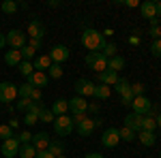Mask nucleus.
<instances>
[{
    "label": "nucleus",
    "instance_id": "1",
    "mask_svg": "<svg viewBox=\"0 0 161 158\" xmlns=\"http://www.w3.org/2000/svg\"><path fill=\"white\" fill-rule=\"evenodd\" d=\"M82 45L90 51H95V54H101L103 49H105V37L101 34L99 30H95V28H86L84 32H82Z\"/></svg>",
    "mask_w": 161,
    "mask_h": 158
},
{
    "label": "nucleus",
    "instance_id": "2",
    "mask_svg": "<svg viewBox=\"0 0 161 158\" xmlns=\"http://www.w3.org/2000/svg\"><path fill=\"white\" fill-rule=\"evenodd\" d=\"M86 64L88 69H92L95 73H103V71H108V58L103 56V54H95V51H90L86 56Z\"/></svg>",
    "mask_w": 161,
    "mask_h": 158
},
{
    "label": "nucleus",
    "instance_id": "3",
    "mask_svg": "<svg viewBox=\"0 0 161 158\" xmlns=\"http://www.w3.org/2000/svg\"><path fill=\"white\" fill-rule=\"evenodd\" d=\"M73 120L69 118V115H58L56 120H54V130H56V135L58 137H69L71 135V130H73Z\"/></svg>",
    "mask_w": 161,
    "mask_h": 158
},
{
    "label": "nucleus",
    "instance_id": "4",
    "mask_svg": "<svg viewBox=\"0 0 161 158\" xmlns=\"http://www.w3.org/2000/svg\"><path fill=\"white\" fill-rule=\"evenodd\" d=\"M17 98V85L11 81H2L0 84V103H13Z\"/></svg>",
    "mask_w": 161,
    "mask_h": 158
},
{
    "label": "nucleus",
    "instance_id": "5",
    "mask_svg": "<svg viewBox=\"0 0 161 158\" xmlns=\"http://www.w3.org/2000/svg\"><path fill=\"white\" fill-rule=\"evenodd\" d=\"M4 37H7V45H11V49H22L26 43H28V41H26V34L22 30H11V32H7Z\"/></svg>",
    "mask_w": 161,
    "mask_h": 158
},
{
    "label": "nucleus",
    "instance_id": "6",
    "mask_svg": "<svg viewBox=\"0 0 161 158\" xmlns=\"http://www.w3.org/2000/svg\"><path fill=\"white\" fill-rule=\"evenodd\" d=\"M131 107H133V113H140V115H146L153 111V103H150L146 96H133L131 100Z\"/></svg>",
    "mask_w": 161,
    "mask_h": 158
},
{
    "label": "nucleus",
    "instance_id": "7",
    "mask_svg": "<svg viewBox=\"0 0 161 158\" xmlns=\"http://www.w3.org/2000/svg\"><path fill=\"white\" fill-rule=\"evenodd\" d=\"M101 143H103V147H116L118 145V143H120V133H118V128H108V130H103Z\"/></svg>",
    "mask_w": 161,
    "mask_h": 158
},
{
    "label": "nucleus",
    "instance_id": "8",
    "mask_svg": "<svg viewBox=\"0 0 161 158\" xmlns=\"http://www.w3.org/2000/svg\"><path fill=\"white\" fill-rule=\"evenodd\" d=\"M73 88H75V92H77V96L86 98V96H92L95 94V88L97 85L92 84V81H88V79H77Z\"/></svg>",
    "mask_w": 161,
    "mask_h": 158
},
{
    "label": "nucleus",
    "instance_id": "9",
    "mask_svg": "<svg viewBox=\"0 0 161 158\" xmlns=\"http://www.w3.org/2000/svg\"><path fill=\"white\" fill-rule=\"evenodd\" d=\"M19 147H22V143L17 141V137H11L7 141H2V156H7V158L17 156L19 154Z\"/></svg>",
    "mask_w": 161,
    "mask_h": 158
},
{
    "label": "nucleus",
    "instance_id": "10",
    "mask_svg": "<svg viewBox=\"0 0 161 158\" xmlns=\"http://www.w3.org/2000/svg\"><path fill=\"white\" fill-rule=\"evenodd\" d=\"M50 135L47 133H37V135H32V141H30V143H32V147H35V150H37V152H45V150H47V147H50Z\"/></svg>",
    "mask_w": 161,
    "mask_h": 158
},
{
    "label": "nucleus",
    "instance_id": "11",
    "mask_svg": "<svg viewBox=\"0 0 161 158\" xmlns=\"http://www.w3.org/2000/svg\"><path fill=\"white\" fill-rule=\"evenodd\" d=\"M28 84L32 85V88H37V90H41V88H45V85L50 84V77H47V73L35 71V73L28 77Z\"/></svg>",
    "mask_w": 161,
    "mask_h": 158
},
{
    "label": "nucleus",
    "instance_id": "12",
    "mask_svg": "<svg viewBox=\"0 0 161 158\" xmlns=\"http://www.w3.org/2000/svg\"><path fill=\"white\" fill-rule=\"evenodd\" d=\"M50 58H52L54 64H62L64 60H69V47H64V45H56V47H52Z\"/></svg>",
    "mask_w": 161,
    "mask_h": 158
},
{
    "label": "nucleus",
    "instance_id": "13",
    "mask_svg": "<svg viewBox=\"0 0 161 158\" xmlns=\"http://www.w3.org/2000/svg\"><path fill=\"white\" fill-rule=\"evenodd\" d=\"M142 118L144 115H140V113H129L127 118H125V128H129V130H133V133H140L142 130Z\"/></svg>",
    "mask_w": 161,
    "mask_h": 158
},
{
    "label": "nucleus",
    "instance_id": "14",
    "mask_svg": "<svg viewBox=\"0 0 161 158\" xmlns=\"http://www.w3.org/2000/svg\"><path fill=\"white\" fill-rule=\"evenodd\" d=\"M69 109H71V113H86L88 111V103H86V98H82V96H73L71 100H69Z\"/></svg>",
    "mask_w": 161,
    "mask_h": 158
},
{
    "label": "nucleus",
    "instance_id": "15",
    "mask_svg": "<svg viewBox=\"0 0 161 158\" xmlns=\"http://www.w3.org/2000/svg\"><path fill=\"white\" fill-rule=\"evenodd\" d=\"M140 11H142V17H146L148 22H153V19H159V17H157V9H155V2H153V0L142 2V4H140Z\"/></svg>",
    "mask_w": 161,
    "mask_h": 158
},
{
    "label": "nucleus",
    "instance_id": "16",
    "mask_svg": "<svg viewBox=\"0 0 161 158\" xmlns=\"http://www.w3.org/2000/svg\"><path fill=\"white\" fill-rule=\"evenodd\" d=\"M28 34H30V38H43V34H45V28H43V24L39 22V19H32L30 24H28Z\"/></svg>",
    "mask_w": 161,
    "mask_h": 158
},
{
    "label": "nucleus",
    "instance_id": "17",
    "mask_svg": "<svg viewBox=\"0 0 161 158\" xmlns=\"http://www.w3.org/2000/svg\"><path fill=\"white\" fill-rule=\"evenodd\" d=\"M97 75H99V84L108 85V88L118 81V73H114V71H110V69H108V71H103V73H97Z\"/></svg>",
    "mask_w": 161,
    "mask_h": 158
},
{
    "label": "nucleus",
    "instance_id": "18",
    "mask_svg": "<svg viewBox=\"0 0 161 158\" xmlns=\"http://www.w3.org/2000/svg\"><path fill=\"white\" fill-rule=\"evenodd\" d=\"M32 66H35V71L45 73V71L52 66V58H50V56H37V58H35V62H32Z\"/></svg>",
    "mask_w": 161,
    "mask_h": 158
},
{
    "label": "nucleus",
    "instance_id": "19",
    "mask_svg": "<svg viewBox=\"0 0 161 158\" xmlns=\"http://www.w3.org/2000/svg\"><path fill=\"white\" fill-rule=\"evenodd\" d=\"M67 111H69V100H64V98H58L54 105H52V113L58 118V115H67Z\"/></svg>",
    "mask_w": 161,
    "mask_h": 158
},
{
    "label": "nucleus",
    "instance_id": "20",
    "mask_svg": "<svg viewBox=\"0 0 161 158\" xmlns=\"http://www.w3.org/2000/svg\"><path fill=\"white\" fill-rule=\"evenodd\" d=\"M4 62H7L9 66H19V62H22V54H19V49H11V51H7V54H4Z\"/></svg>",
    "mask_w": 161,
    "mask_h": 158
},
{
    "label": "nucleus",
    "instance_id": "21",
    "mask_svg": "<svg viewBox=\"0 0 161 158\" xmlns=\"http://www.w3.org/2000/svg\"><path fill=\"white\" fill-rule=\"evenodd\" d=\"M92 130H95V122L90 120V118H86L84 122H80V124H77V133L82 135V137H88Z\"/></svg>",
    "mask_w": 161,
    "mask_h": 158
},
{
    "label": "nucleus",
    "instance_id": "22",
    "mask_svg": "<svg viewBox=\"0 0 161 158\" xmlns=\"http://www.w3.org/2000/svg\"><path fill=\"white\" fill-rule=\"evenodd\" d=\"M136 137L140 139V143H142V145H146V147L155 145V133H150V130H140Z\"/></svg>",
    "mask_w": 161,
    "mask_h": 158
},
{
    "label": "nucleus",
    "instance_id": "23",
    "mask_svg": "<svg viewBox=\"0 0 161 158\" xmlns=\"http://www.w3.org/2000/svg\"><path fill=\"white\" fill-rule=\"evenodd\" d=\"M123 66H125V58H123V56H114V58H110V60H108V69H110V71H114V73L123 71Z\"/></svg>",
    "mask_w": 161,
    "mask_h": 158
},
{
    "label": "nucleus",
    "instance_id": "24",
    "mask_svg": "<svg viewBox=\"0 0 161 158\" xmlns=\"http://www.w3.org/2000/svg\"><path fill=\"white\" fill-rule=\"evenodd\" d=\"M155 128H157V120H155V115H144V118H142V130H150V133H155Z\"/></svg>",
    "mask_w": 161,
    "mask_h": 158
},
{
    "label": "nucleus",
    "instance_id": "25",
    "mask_svg": "<svg viewBox=\"0 0 161 158\" xmlns=\"http://www.w3.org/2000/svg\"><path fill=\"white\" fill-rule=\"evenodd\" d=\"M110 94H112V90L110 88H108V85H97V88H95V94H92V96L95 98H99V100H105V98H110Z\"/></svg>",
    "mask_w": 161,
    "mask_h": 158
},
{
    "label": "nucleus",
    "instance_id": "26",
    "mask_svg": "<svg viewBox=\"0 0 161 158\" xmlns=\"http://www.w3.org/2000/svg\"><path fill=\"white\" fill-rule=\"evenodd\" d=\"M47 152L54 154V156H62V154H64V143H62V141H50Z\"/></svg>",
    "mask_w": 161,
    "mask_h": 158
},
{
    "label": "nucleus",
    "instance_id": "27",
    "mask_svg": "<svg viewBox=\"0 0 161 158\" xmlns=\"http://www.w3.org/2000/svg\"><path fill=\"white\" fill-rule=\"evenodd\" d=\"M19 158H37V150L32 147V143L19 147Z\"/></svg>",
    "mask_w": 161,
    "mask_h": 158
},
{
    "label": "nucleus",
    "instance_id": "28",
    "mask_svg": "<svg viewBox=\"0 0 161 158\" xmlns=\"http://www.w3.org/2000/svg\"><path fill=\"white\" fill-rule=\"evenodd\" d=\"M17 69H19V73L24 75V77H30V75L35 73V66H32V62H28V60H22Z\"/></svg>",
    "mask_w": 161,
    "mask_h": 158
},
{
    "label": "nucleus",
    "instance_id": "29",
    "mask_svg": "<svg viewBox=\"0 0 161 158\" xmlns=\"http://www.w3.org/2000/svg\"><path fill=\"white\" fill-rule=\"evenodd\" d=\"M0 9H2V13H7V15H13V13L17 11V2L15 0H4L0 4Z\"/></svg>",
    "mask_w": 161,
    "mask_h": 158
},
{
    "label": "nucleus",
    "instance_id": "30",
    "mask_svg": "<svg viewBox=\"0 0 161 158\" xmlns=\"http://www.w3.org/2000/svg\"><path fill=\"white\" fill-rule=\"evenodd\" d=\"M114 90H116L118 94H125V92H129V90H131V84H129L127 79H123V77H120V79L114 84Z\"/></svg>",
    "mask_w": 161,
    "mask_h": 158
},
{
    "label": "nucleus",
    "instance_id": "31",
    "mask_svg": "<svg viewBox=\"0 0 161 158\" xmlns=\"http://www.w3.org/2000/svg\"><path fill=\"white\" fill-rule=\"evenodd\" d=\"M47 77H52V79H60V77H62V66L52 62V66L47 69Z\"/></svg>",
    "mask_w": 161,
    "mask_h": 158
},
{
    "label": "nucleus",
    "instance_id": "32",
    "mask_svg": "<svg viewBox=\"0 0 161 158\" xmlns=\"http://www.w3.org/2000/svg\"><path fill=\"white\" fill-rule=\"evenodd\" d=\"M11 137H15V135H13V128L9 124H0V139L7 141V139H11Z\"/></svg>",
    "mask_w": 161,
    "mask_h": 158
},
{
    "label": "nucleus",
    "instance_id": "33",
    "mask_svg": "<svg viewBox=\"0 0 161 158\" xmlns=\"http://www.w3.org/2000/svg\"><path fill=\"white\" fill-rule=\"evenodd\" d=\"M17 94H19V98H30V94H32V85L30 84H24L17 88Z\"/></svg>",
    "mask_w": 161,
    "mask_h": 158
},
{
    "label": "nucleus",
    "instance_id": "34",
    "mask_svg": "<svg viewBox=\"0 0 161 158\" xmlns=\"http://www.w3.org/2000/svg\"><path fill=\"white\" fill-rule=\"evenodd\" d=\"M19 54H22V60H32V58H35V49L32 47H28V45H24V47L19 49Z\"/></svg>",
    "mask_w": 161,
    "mask_h": 158
},
{
    "label": "nucleus",
    "instance_id": "35",
    "mask_svg": "<svg viewBox=\"0 0 161 158\" xmlns=\"http://www.w3.org/2000/svg\"><path fill=\"white\" fill-rule=\"evenodd\" d=\"M54 120H56V115L52 113V109H43L41 115H39V122H47V124H50V122H54Z\"/></svg>",
    "mask_w": 161,
    "mask_h": 158
},
{
    "label": "nucleus",
    "instance_id": "36",
    "mask_svg": "<svg viewBox=\"0 0 161 158\" xmlns=\"http://www.w3.org/2000/svg\"><path fill=\"white\" fill-rule=\"evenodd\" d=\"M118 133H120V139H123V141H133V139H136V133L129 130V128H125V126L118 130Z\"/></svg>",
    "mask_w": 161,
    "mask_h": 158
},
{
    "label": "nucleus",
    "instance_id": "37",
    "mask_svg": "<svg viewBox=\"0 0 161 158\" xmlns=\"http://www.w3.org/2000/svg\"><path fill=\"white\" fill-rule=\"evenodd\" d=\"M101 54H103L108 60H110V58H114V56H116V45H114V43H108V45H105V49H103Z\"/></svg>",
    "mask_w": 161,
    "mask_h": 158
},
{
    "label": "nucleus",
    "instance_id": "38",
    "mask_svg": "<svg viewBox=\"0 0 161 158\" xmlns=\"http://www.w3.org/2000/svg\"><path fill=\"white\" fill-rule=\"evenodd\" d=\"M150 54H153L155 58H161V38L153 41V45H150Z\"/></svg>",
    "mask_w": 161,
    "mask_h": 158
},
{
    "label": "nucleus",
    "instance_id": "39",
    "mask_svg": "<svg viewBox=\"0 0 161 158\" xmlns=\"http://www.w3.org/2000/svg\"><path fill=\"white\" fill-rule=\"evenodd\" d=\"M30 105H32L30 98H19V100H17V111H28Z\"/></svg>",
    "mask_w": 161,
    "mask_h": 158
},
{
    "label": "nucleus",
    "instance_id": "40",
    "mask_svg": "<svg viewBox=\"0 0 161 158\" xmlns=\"http://www.w3.org/2000/svg\"><path fill=\"white\" fill-rule=\"evenodd\" d=\"M17 141H19L22 145H28V143L32 141V135L28 133V130H24V133H19V135H17Z\"/></svg>",
    "mask_w": 161,
    "mask_h": 158
},
{
    "label": "nucleus",
    "instance_id": "41",
    "mask_svg": "<svg viewBox=\"0 0 161 158\" xmlns=\"http://www.w3.org/2000/svg\"><path fill=\"white\" fill-rule=\"evenodd\" d=\"M45 109V107H43V103H32V105H30V109H28V113H35V115H41V111Z\"/></svg>",
    "mask_w": 161,
    "mask_h": 158
},
{
    "label": "nucleus",
    "instance_id": "42",
    "mask_svg": "<svg viewBox=\"0 0 161 158\" xmlns=\"http://www.w3.org/2000/svg\"><path fill=\"white\" fill-rule=\"evenodd\" d=\"M133 96H144V84H131Z\"/></svg>",
    "mask_w": 161,
    "mask_h": 158
},
{
    "label": "nucleus",
    "instance_id": "43",
    "mask_svg": "<svg viewBox=\"0 0 161 158\" xmlns=\"http://www.w3.org/2000/svg\"><path fill=\"white\" fill-rule=\"evenodd\" d=\"M131 100H133V92H131V90L125 92V94H120V103H123V105H131Z\"/></svg>",
    "mask_w": 161,
    "mask_h": 158
},
{
    "label": "nucleus",
    "instance_id": "44",
    "mask_svg": "<svg viewBox=\"0 0 161 158\" xmlns=\"http://www.w3.org/2000/svg\"><path fill=\"white\" fill-rule=\"evenodd\" d=\"M35 122H39V118L35 115V113H26V118H24V124H26V126H32Z\"/></svg>",
    "mask_w": 161,
    "mask_h": 158
},
{
    "label": "nucleus",
    "instance_id": "45",
    "mask_svg": "<svg viewBox=\"0 0 161 158\" xmlns=\"http://www.w3.org/2000/svg\"><path fill=\"white\" fill-rule=\"evenodd\" d=\"M41 98H43V94H41V90H37V88H32V94H30V100H32V103H41Z\"/></svg>",
    "mask_w": 161,
    "mask_h": 158
},
{
    "label": "nucleus",
    "instance_id": "46",
    "mask_svg": "<svg viewBox=\"0 0 161 158\" xmlns=\"http://www.w3.org/2000/svg\"><path fill=\"white\" fill-rule=\"evenodd\" d=\"M26 45H28V47H32L35 51H37V49H41V41H39V38H30Z\"/></svg>",
    "mask_w": 161,
    "mask_h": 158
},
{
    "label": "nucleus",
    "instance_id": "47",
    "mask_svg": "<svg viewBox=\"0 0 161 158\" xmlns=\"http://www.w3.org/2000/svg\"><path fill=\"white\" fill-rule=\"evenodd\" d=\"M71 120H73V124H75V126H77L80 122H84V120H86V113H75V115H73V118H71Z\"/></svg>",
    "mask_w": 161,
    "mask_h": 158
},
{
    "label": "nucleus",
    "instance_id": "48",
    "mask_svg": "<svg viewBox=\"0 0 161 158\" xmlns=\"http://www.w3.org/2000/svg\"><path fill=\"white\" fill-rule=\"evenodd\" d=\"M37 158H56V156H54V154H50V152L45 150V152H37Z\"/></svg>",
    "mask_w": 161,
    "mask_h": 158
},
{
    "label": "nucleus",
    "instance_id": "49",
    "mask_svg": "<svg viewBox=\"0 0 161 158\" xmlns=\"http://www.w3.org/2000/svg\"><path fill=\"white\" fill-rule=\"evenodd\" d=\"M125 4H127L129 9H136V7H137V0H125Z\"/></svg>",
    "mask_w": 161,
    "mask_h": 158
},
{
    "label": "nucleus",
    "instance_id": "50",
    "mask_svg": "<svg viewBox=\"0 0 161 158\" xmlns=\"http://www.w3.org/2000/svg\"><path fill=\"white\" fill-rule=\"evenodd\" d=\"M84 158H103V154H97V152H90V154H86Z\"/></svg>",
    "mask_w": 161,
    "mask_h": 158
},
{
    "label": "nucleus",
    "instance_id": "51",
    "mask_svg": "<svg viewBox=\"0 0 161 158\" xmlns=\"http://www.w3.org/2000/svg\"><path fill=\"white\" fill-rule=\"evenodd\" d=\"M47 7H52V9H56V7H60V2H58V0H50V2H47Z\"/></svg>",
    "mask_w": 161,
    "mask_h": 158
},
{
    "label": "nucleus",
    "instance_id": "52",
    "mask_svg": "<svg viewBox=\"0 0 161 158\" xmlns=\"http://www.w3.org/2000/svg\"><path fill=\"white\" fill-rule=\"evenodd\" d=\"M9 126H11V128H17V126H19V120H17V118L11 120V122H9Z\"/></svg>",
    "mask_w": 161,
    "mask_h": 158
},
{
    "label": "nucleus",
    "instance_id": "53",
    "mask_svg": "<svg viewBox=\"0 0 161 158\" xmlns=\"http://www.w3.org/2000/svg\"><path fill=\"white\" fill-rule=\"evenodd\" d=\"M155 9H157V17H161V0L155 2Z\"/></svg>",
    "mask_w": 161,
    "mask_h": 158
},
{
    "label": "nucleus",
    "instance_id": "54",
    "mask_svg": "<svg viewBox=\"0 0 161 158\" xmlns=\"http://www.w3.org/2000/svg\"><path fill=\"white\" fill-rule=\"evenodd\" d=\"M4 45H7V37H4V34H0V49L4 47Z\"/></svg>",
    "mask_w": 161,
    "mask_h": 158
},
{
    "label": "nucleus",
    "instance_id": "55",
    "mask_svg": "<svg viewBox=\"0 0 161 158\" xmlns=\"http://www.w3.org/2000/svg\"><path fill=\"white\" fill-rule=\"evenodd\" d=\"M88 111H92V113H97V111H99V105H88Z\"/></svg>",
    "mask_w": 161,
    "mask_h": 158
},
{
    "label": "nucleus",
    "instance_id": "56",
    "mask_svg": "<svg viewBox=\"0 0 161 158\" xmlns=\"http://www.w3.org/2000/svg\"><path fill=\"white\" fill-rule=\"evenodd\" d=\"M155 120H157V126H161V113L157 115V118H155Z\"/></svg>",
    "mask_w": 161,
    "mask_h": 158
},
{
    "label": "nucleus",
    "instance_id": "57",
    "mask_svg": "<svg viewBox=\"0 0 161 158\" xmlns=\"http://www.w3.org/2000/svg\"><path fill=\"white\" fill-rule=\"evenodd\" d=\"M56 158H64V156H56Z\"/></svg>",
    "mask_w": 161,
    "mask_h": 158
},
{
    "label": "nucleus",
    "instance_id": "58",
    "mask_svg": "<svg viewBox=\"0 0 161 158\" xmlns=\"http://www.w3.org/2000/svg\"><path fill=\"white\" fill-rule=\"evenodd\" d=\"M159 158H161V154H159Z\"/></svg>",
    "mask_w": 161,
    "mask_h": 158
}]
</instances>
